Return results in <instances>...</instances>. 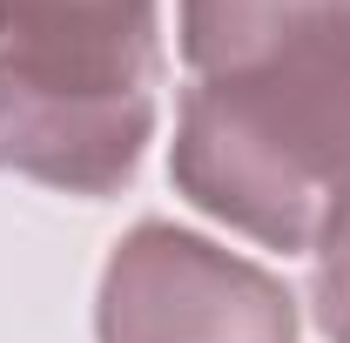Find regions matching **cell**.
<instances>
[{
    "label": "cell",
    "instance_id": "277c9868",
    "mask_svg": "<svg viewBox=\"0 0 350 343\" xmlns=\"http://www.w3.org/2000/svg\"><path fill=\"white\" fill-rule=\"evenodd\" d=\"M317 269H310V310L323 343H350V195L317 229Z\"/></svg>",
    "mask_w": 350,
    "mask_h": 343
},
{
    "label": "cell",
    "instance_id": "6da1fadb",
    "mask_svg": "<svg viewBox=\"0 0 350 343\" xmlns=\"http://www.w3.org/2000/svg\"><path fill=\"white\" fill-rule=\"evenodd\" d=\"M175 189L262 249H310L350 195V14L196 81L175 115Z\"/></svg>",
    "mask_w": 350,
    "mask_h": 343
},
{
    "label": "cell",
    "instance_id": "7a4b0ae2",
    "mask_svg": "<svg viewBox=\"0 0 350 343\" xmlns=\"http://www.w3.org/2000/svg\"><path fill=\"white\" fill-rule=\"evenodd\" d=\"M155 0H0V175L115 195L155 135Z\"/></svg>",
    "mask_w": 350,
    "mask_h": 343
},
{
    "label": "cell",
    "instance_id": "3957f363",
    "mask_svg": "<svg viewBox=\"0 0 350 343\" xmlns=\"http://www.w3.org/2000/svg\"><path fill=\"white\" fill-rule=\"evenodd\" d=\"M101 343H297V303L262 262L196 229L135 222L94 297Z\"/></svg>",
    "mask_w": 350,
    "mask_h": 343
}]
</instances>
